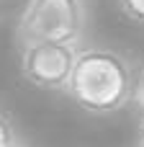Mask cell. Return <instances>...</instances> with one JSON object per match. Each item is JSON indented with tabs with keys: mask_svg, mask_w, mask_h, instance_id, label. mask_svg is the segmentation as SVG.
<instances>
[{
	"mask_svg": "<svg viewBox=\"0 0 144 147\" xmlns=\"http://www.w3.org/2000/svg\"><path fill=\"white\" fill-rule=\"evenodd\" d=\"M137 70L108 47H80L67 96L90 116H111L134 98Z\"/></svg>",
	"mask_w": 144,
	"mask_h": 147,
	"instance_id": "obj_1",
	"label": "cell"
},
{
	"mask_svg": "<svg viewBox=\"0 0 144 147\" xmlns=\"http://www.w3.org/2000/svg\"><path fill=\"white\" fill-rule=\"evenodd\" d=\"M85 31V0H26L15 23L18 41H62L82 47Z\"/></svg>",
	"mask_w": 144,
	"mask_h": 147,
	"instance_id": "obj_2",
	"label": "cell"
},
{
	"mask_svg": "<svg viewBox=\"0 0 144 147\" xmlns=\"http://www.w3.org/2000/svg\"><path fill=\"white\" fill-rule=\"evenodd\" d=\"M80 47L62 41H21V75L39 90L64 93L72 80Z\"/></svg>",
	"mask_w": 144,
	"mask_h": 147,
	"instance_id": "obj_3",
	"label": "cell"
},
{
	"mask_svg": "<svg viewBox=\"0 0 144 147\" xmlns=\"http://www.w3.org/2000/svg\"><path fill=\"white\" fill-rule=\"evenodd\" d=\"M18 142H21V137H18L13 119L8 116V111L0 109V147H15Z\"/></svg>",
	"mask_w": 144,
	"mask_h": 147,
	"instance_id": "obj_4",
	"label": "cell"
},
{
	"mask_svg": "<svg viewBox=\"0 0 144 147\" xmlns=\"http://www.w3.org/2000/svg\"><path fill=\"white\" fill-rule=\"evenodd\" d=\"M119 8L131 23L144 26V0H119Z\"/></svg>",
	"mask_w": 144,
	"mask_h": 147,
	"instance_id": "obj_5",
	"label": "cell"
},
{
	"mask_svg": "<svg viewBox=\"0 0 144 147\" xmlns=\"http://www.w3.org/2000/svg\"><path fill=\"white\" fill-rule=\"evenodd\" d=\"M131 103L142 111V116H144V62L139 65V70H137V80H134V98H131Z\"/></svg>",
	"mask_w": 144,
	"mask_h": 147,
	"instance_id": "obj_6",
	"label": "cell"
},
{
	"mask_svg": "<svg viewBox=\"0 0 144 147\" xmlns=\"http://www.w3.org/2000/svg\"><path fill=\"white\" fill-rule=\"evenodd\" d=\"M137 147H144V116H142V124H139V137H137Z\"/></svg>",
	"mask_w": 144,
	"mask_h": 147,
	"instance_id": "obj_7",
	"label": "cell"
},
{
	"mask_svg": "<svg viewBox=\"0 0 144 147\" xmlns=\"http://www.w3.org/2000/svg\"><path fill=\"white\" fill-rule=\"evenodd\" d=\"M15 147H31V145H26V142H18V145H15Z\"/></svg>",
	"mask_w": 144,
	"mask_h": 147,
	"instance_id": "obj_8",
	"label": "cell"
}]
</instances>
